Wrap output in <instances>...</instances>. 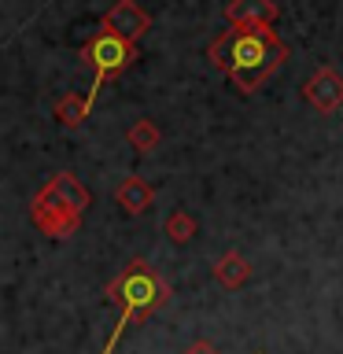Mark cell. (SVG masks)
Returning <instances> with one entry per match:
<instances>
[{
  "label": "cell",
  "mask_w": 343,
  "mask_h": 354,
  "mask_svg": "<svg viewBox=\"0 0 343 354\" xmlns=\"http://www.w3.org/2000/svg\"><path fill=\"white\" fill-rule=\"evenodd\" d=\"M210 59L237 93L251 96L288 59V44L270 26H232L210 44Z\"/></svg>",
  "instance_id": "1"
},
{
  "label": "cell",
  "mask_w": 343,
  "mask_h": 354,
  "mask_svg": "<svg viewBox=\"0 0 343 354\" xmlns=\"http://www.w3.org/2000/svg\"><path fill=\"white\" fill-rule=\"evenodd\" d=\"M107 299L122 306L118 310V325L111 328V339H107V347H104V354H115L122 332H126L133 321L159 314V310L166 306V299H170V288H166V281L144 259H133L126 270H122L115 281L107 284Z\"/></svg>",
  "instance_id": "2"
},
{
  "label": "cell",
  "mask_w": 343,
  "mask_h": 354,
  "mask_svg": "<svg viewBox=\"0 0 343 354\" xmlns=\"http://www.w3.org/2000/svg\"><path fill=\"white\" fill-rule=\"evenodd\" d=\"M82 59H85V66H93V88H89V107L96 104V93L104 88L111 77H118L126 66L137 59V48H133V41H126V37H118V33H111V30H100L93 41L82 48Z\"/></svg>",
  "instance_id": "3"
},
{
  "label": "cell",
  "mask_w": 343,
  "mask_h": 354,
  "mask_svg": "<svg viewBox=\"0 0 343 354\" xmlns=\"http://www.w3.org/2000/svg\"><path fill=\"white\" fill-rule=\"evenodd\" d=\"M30 221L44 232V236L66 240V236H74V232H77V225H82V214H77L74 207L59 203V199H52L48 192H37V196H33V203H30Z\"/></svg>",
  "instance_id": "4"
},
{
  "label": "cell",
  "mask_w": 343,
  "mask_h": 354,
  "mask_svg": "<svg viewBox=\"0 0 343 354\" xmlns=\"http://www.w3.org/2000/svg\"><path fill=\"white\" fill-rule=\"evenodd\" d=\"M303 96L314 111L332 115V111L343 107V77L332 71V66H321V71H314V77L303 85Z\"/></svg>",
  "instance_id": "5"
},
{
  "label": "cell",
  "mask_w": 343,
  "mask_h": 354,
  "mask_svg": "<svg viewBox=\"0 0 343 354\" xmlns=\"http://www.w3.org/2000/svg\"><path fill=\"white\" fill-rule=\"evenodd\" d=\"M100 26L118 33V37H126V41H137V37H144V33L151 30V15L137 4V0H118V4L104 15Z\"/></svg>",
  "instance_id": "6"
},
{
  "label": "cell",
  "mask_w": 343,
  "mask_h": 354,
  "mask_svg": "<svg viewBox=\"0 0 343 354\" xmlns=\"http://www.w3.org/2000/svg\"><path fill=\"white\" fill-rule=\"evenodd\" d=\"M41 192H48L52 199H59V203L74 207L77 214H85L89 207H93V196H89V188H82V181H77L74 174H52L48 181L41 185Z\"/></svg>",
  "instance_id": "7"
},
{
  "label": "cell",
  "mask_w": 343,
  "mask_h": 354,
  "mask_svg": "<svg viewBox=\"0 0 343 354\" xmlns=\"http://www.w3.org/2000/svg\"><path fill=\"white\" fill-rule=\"evenodd\" d=\"M225 19L232 26H270L277 19V4L273 0H229Z\"/></svg>",
  "instance_id": "8"
},
{
  "label": "cell",
  "mask_w": 343,
  "mask_h": 354,
  "mask_svg": "<svg viewBox=\"0 0 343 354\" xmlns=\"http://www.w3.org/2000/svg\"><path fill=\"white\" fill-rule=\"evenodd\" d=\"M155 199V188L144 181V177H126L118 188H115V203L126 210V214H144Z\"/></svg>",
  "instance_id": "9"
},
{
  "label": "cell",
  "mask_w": 343,
  "mask_h": 354,
  "mask_svg": "<svg viewBox=\"0 0 343 354\" xmlns=\"http://www.w3.org/2000/svg\"><path fill=\"white\" fill-rule=\"evenodd\" d=\"M214 277H218V284H221V288L237 292L240 284H248L251 266H248V259H243L240 251H225V254H221V259L214 262Z\"/></svg>",
  "instance_id": "10"
},
{
  "label": "cell",
  "mask_w": 343,
  "mask_h": 354,
  "mask_svg": "<svg viewBox=\"0 0 343 354\" xmlns=\"http://www.w3.org/2000/svg\"><path fill=\"white\" fill-rule=\"evenodd\" d=\"M89 111H93V107H89V100H77V96H63L59 104H55V118H59L66 129H77V126H82V122L89 118Z\"/></svg>",
  "instance_id": "11"
},
{
  "label": "cell",
  "mask_w": 343,
  "mask_h": 354,
  "mask_svg": "<svg viewBox=\"0 0 343 354\" xmlns=\"http://www.w3.org/2000/svg\"><path fill=\"white\" fill-rule=\"evenodd\" d=\"M166 236L174 243H188L196 236V218L188 214V210H174V214L166 218Z\"/></svg>",
  "instance_id": "12"
},
{
  "label": "cell",
  "mask_w": 343,
  "mask_h": 354,
  "mask_svg": "<svg viewBox=\"0 0 343 354\" xmlns=\"http://www.w3.org/2000/svg\"><path fill=\"white\" fill-rule=\"evenodd\" d=\"M129 144H133V148H137V151H151L155 144H159V129H155L148 118H140L137 126L129 129Z\"/></svg>",
  "instance_id": "13"
},
{
  "label": "cell",
  "mask_w": 343,
  "mask_h": 354,
  "mask_svg": "<svg viewBox=\"0 0 343 354\" xmlns=\"http://www.w3.org/2000/svg\"><path fill=\"white\" fill-rule=\"evenodd\" d=\"M185 354H218L214 351V343H207V339H196V343H188Z\"/></svg>",
  "instance_id": "14"
},
{
  "label": "cell",
  "mask_w": 343,
  "mask_h": 354,
  "mask_svg": "<svg viewBox=\"0 0 343 354\" xmlns=\"http://www.w3.org/2000/svg\"><path fill=\"white\" fill-rule=\"evenodd\" d=\"M259 354H262V351H259Z\"/></svg>",
  "instance_id": "15"
}]
</instances>
